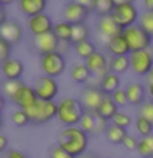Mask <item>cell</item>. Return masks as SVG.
<instances>
[{"label":"cell","mask_w":153,"mask_h":158,"mask_svg":"<svg viewBox=\"0 0 153 158\" xmlns=\"http://www.w3.org/2000/svg\"><path fill=\"white\" fill-rule=\"evenodd\" d=\"M30 117V122L35 125H41V123H48L49 120L56 118L58 115V104L54 101H38L33 104L31 107H28L27 110Z\"/></svg>","instance_id":"3957f363"},{"label":"cell","mask_w":153,"mask_h":158,"mask_svg":"<svg viewBox=\"0 0 153 158\" xmlns=\"http://www.w3.org/2000/svg\"><path fill=\"white\" fill-rule=\"evenodd\" d=\"M18 8L27 18L35 17L38 13H44V8L48 5V0H17Z\"/></svg>","instance_id":"d6986e66"},{"label":"cell","mask_w":153,"mask_h":158,"mask_svg":"<svg viewBox=\"0 0 153 158\" xmlns=\"http://www.w3.org/2000/svg\"><path fill=\"white\" fill-rule=\"evenodd\" d=\"M89 35H91V30H89V27L86 23L72 25V38H71V41H72V44H76L79 41L89 40Z\"/></svg>","instance_id":"f546056e"},{"label":"cell","mask_w":153,"mask_h":158,"mask_svg":"<svg viewBox=\"0 0 153 158\" xmlns=\"http://www.w3.org/2000/svg\"><path fill=\"white\" fill-rule=\"evenodd\" d=\"M66 66H68L66 58H64V54H61L59 51L39 56V69L43 71L44 76H49V77L61 76V74L66 71Z\"/></svg>","instance_id":"5b68a950"},{"label":"cell","mask_w":153,"mask_h":158,"mask_svg":"<svg viewBox=\"0 0 153 158\" xmlns=\"http://www.w3.org/2000/svg\"><path fill=\"white\" fill-rule=\"evenodd\" d=\"M87 142L89 135L79 125H74V127H64L61 130L58 145H61L69 155L77 158L87 152Z\"/></svg>","instance_id":"6da1fadb"},{"label":"cell","mask_w":153,"mask_h":158,"mask_svg":"<svg viewBox=\"0 0 153 158\" xmlns=\"http://www.w3.org/2000/svg\"><path fill=\"white\" fill-rule=\"evenodd\" d=\"M96 114L94 112H84V115L79 122V127L82 128L87 135H92L94 133V127H96Z\"/></svg>","instance_id":"4dcf8cb0"},{"label":"cell","mask_w":153,"mask_h":158,"mask_svg":"<svg viewBox=\"0 0 153 158\" xmlns=\"http://www.w3.org/2000/svg\"><path fill=\"white\" fill-rule=\"evenodd\" d=\"M105 49L110 56H128L130 54V48H128L123 35H117V36L105 41Z\"/></svg>","instance_id":"ac0fdd59"},{"label":"cell","mask_w":153,"mask_h":158,"mask_svg":"<svg viewBox=\"0 0 153 158\" xmlns=\"http://www.w3.org/2000/svg\"><path fill=\"white\" fill-rule=\"evenodd\" d=\"M84 64L87 66V69L91 71V74L97 79H102L105 74L110 73V66H109V58L105 56V53L102 51H96L94 54H91Z\"/></svg>","instance_id":"8fae6325"},{"label":"cell","mask_w":153,"mask_h":158,"mask_svg":"<svg viewBox=\"0 0 153 158\" xmlns=\"http://www.w3.org/2000/svg\"><path fill=\"white\" fill-rule=\"evenodd\" d=\"M138 23H140V27L153 38V12L145 10V12L140 15V18H138Z\"/></svg>","instance_id":"836d02e7"},{"label":"cell","mask_w":153,"mask_h":158,"mask_svg":"<svg viewBox=\"0 0 153 158\" xmlns=\"http://www.w3.org/2000/svg\"><path fill=\"white\" fill-rule=\"evenodd\" d=\"M69 76H71L72 82H76V84H89L92 74L84 63H77V64H74V66H71Z\"/></svg>","instance_id":"7402d4cb"},{"label":"cell","mask_w":153,"mask_h":158,"mask_svg":"<svg viewBox=\"0 0 153 158\" xmlns=\"http://www.w3.org/2000/svg\"><path fill=\"white\" fill-rule=\"evenodd\" d=\"M0 158H28L27 155H25L23 152L17 150V148H8L5 153H2V156Z\"/></svg>","instance_id":"7bdbcfd3"},{"label":"cell","mask_w":153,"mask_h":158,"mask_svg":"<svg viewBox=\"0 0 153 158\" xmlns=\"http://www.w3.org/2000/svg\"><path fill=\"white\" fill-rule=\"evenodd\" d=\"M133 125H135V130L138 132V135H140L142 138L153 135V123L150 120H147L145 117L138 115L135 120H133Z\"/></svg>","instance_id":"f1b7e54d"},{"label":"cell","mask_w":153,"mask_h":158,"mask_svg":"<svg viewBox=\"0 0 153 158\" xmlns=\"http://www.w3.org/2000/svg\"><path fill=\"white\" fill-rule=\"evenodd\" d=\"M13 2H17V0H0V5H2V7H7V5H12Z\"/></svg>","instance_id":"11a10c76"},{"label":"cell","mask_w":153,"mask_h":158,"mask_svg":"<svg viewBox=\"0 0 153 158\" xmlns=\"http://www.w3.org/2000/svg\"><path fill=\"white\" fill-rule=\"evenodd\" d=\"M104 135H105V138L110 143H114V145H122L123 138H125V135H127V130H125V128H120V127L114 125V123H110L109 128H107V132L104 133Z\"/></svg>","instance_id":"4316f807"},{"label":"cell","mask_w":153,"mask_h":158,"mask_svg":"<svg viewBox=\"0 0 153 158\" xmlns=\"http://www.w3.org/2000/svg\"><path fill=\"white\" fill-rule=\"evenodd\" d=\"M112 158H114V156H112Z\"/></svg>","instance_id":"6f0895ef"},{"label":"cell","mask_w":153,"mask_h":158,"mask_svg":"<svg viewBox=\"0 0 153 158\" xmlns=\"http://www.w3.org/2000/svg\"><path fill=\"white\" fill-rule=\"evenodd\" d=\"M122 145L127 148V150H130L133 152L135 150L137 152V147H138V138L135 135H132V133H127L125 138H123V142H122Z\"/></svg>","instance_id":"b9f144b4"},{"label":"cell","mask_w":153,"mask_h":158,"mask_svg":"<svg viewBox=\"0 0 153 158\" xmlns=\"http://www.w3.org/2000/svg\"><path fill=\"white\" fill-rule=\"evenodd\" d=\"M48 158H74L72 155H69V153L64 150V148L61 145H53L51 148H49L48 152Z\"/></svg>","instance_id":"74e56055"},{"label":"cell","mask_w":153,"mask_h":158,"mask_svg":"<svg viewBox=\"0 0 153 158\" xmlns=\"http://www.w3.org/2000/svg\"><path fill=\"white\" fill-rule=\"evenodd\" d=\"M58 44H59V40L54 36L53 31L39 35V36H33V48L39 56L58 51Z\"/></svg>","instance_id":"2e32d148"},{"label":"cell","mask_w":153,"mask_h":158,"mask_svg":"<svg viewBox=\"0 0 153 158\" xmlns=\"http://www.w3.org/2000/svg\"><path fill=\"white\" fill-rule=\"evenodd\" d=\"M135 0H114L115 5H125V3H133Z\"/></svg>","instance_id":"f5cc1de1"},{"label":"cell","mask_w":153,"mask_h":158,"mask_svg":"<svg viewBox=\"0 0 153 158\" xmlns=\"http://www.w3.org/2000/svg\"><path fill=\"white\" fill-rule=\"evenodd\" d=\"M114 7H115L114 0H97L94 13H97L99 17H107L114 12Z\"/></svg>","instance_id":"d6a6232c"},{"label":"cell","mask_w":153,"mask_h":158,"mask_svg":"<svg viewBox=\"0 0 153 158\" xmlns=\"http://www.w3.org/2000/svg\"><path fill=\"white\" fill-rule=\"evenodd\" d=\"M15 106H17V109H23V110H27L28 107H31L35 102L38 101V96L36 92H35L33 86H28V84H22V86L18 87V91L12 96V99H10Z\"/></svg>","instance_id":"4fadbf2b"},{"label":"cell","mask_w":153,"mask_h":158,"mask_svg":"<svg viewBox=\"0 0 153 158\" xmlns=\"http://www.w3.org/2000/svg\"><path fill=\"white\" fill-rule=\"evenodd\" d=\"M109 125H110V120H105L102 117H96V127H94V133L92 135H99V133H105Z\"/></svg>","instance_id":"60d3db41"},{"label":"cell","mask_w":153,"mask_h":158,"mask_svg":"<svg viewBox=\"0 0 153 158\" xmlns=\"http://www.w3.org/2000/svg\"><path fill=\"white\" fill-rule=\"evenodd\" d=\"M109 66H110V73H115L120 76L130 69V61H128V56H110Z\"/></svg>","instance_id":"d4e9b609"},{"label":"cell","mask_w":153,"mask_h":158,"mask_svg":"<svg viewBox=\"0 0 153 158\" xmlns=\"http://www.w3.org/2000/svg\"><path fill=\"white\" fill-rule=\"evenodd\" d=\"M0 38H3L7 43L13 44L20 43V40L23 38V27L20 25V22L17 20L8 18L2 27H0Z\"/></svg>","instance_id":"9a60e30c"},{"label":"cell","mask_w":153,"mask_h":158,"mask_svg":"<svg viewBox=\"0 0 153 158\" xmlns=\"http://www.w3.org/2000/svg\"><path fill=\"white\" fill-rule=\"evenodd\" d=\"M53 20L48 13H38L35 17H30L27 20V28L33 36H39L44 33H51L53 31Z\"/></svg>","instance_id":"7c38bea8"},{"label":"cell","mask_w":153,"mask_h":158,"mask_svg":"<svg viewBox=\"0 0 153 158\" xmlns=\"http://www.w3.org/2000/svg\"><path fill=\"white\" fill-rule=\"evenodd\" d=\"M84 107L79 102V99L74 97H64L58 102V115L56 118L64 127H74L79 125L81 118L84 115Z\"/></svg>","instance_id":"7a4b0ae2"},{"label":"cell","mask_w":153,"mask_h":158,"mask_svg":"<svg viewBox=\"0 0 153 158\" xmlns=\"http://www.w3.org/2000/svg\"><path fill=\"white\" fill-rule=\"evenodd\" d=\"M53 33H54V36H56L59 41H69V43H72L71 41V38H72V25L71 23L64 22V20L54 23Z\"/></svg>","instance_id":"cb8c5ba5"},{"label":"cell","mask_w":153,"mask_h":158,"mask_svg":"<svg viewBox=\"0 0 153 158\" xmlns=\"http://www.w3.org/2000/svg\"><path fill=\"white\" fill-rule=\"evenodd\" d=\"M10 118H12V123L17 127H27L30 122V117L28 114L23 110V109H15V110L12 112V115H10Z\"/></svg>","instance_id":"1f68e13d"},{"label":"cell","mask_w":153,"mask_h":158,"mask_svg":"<svg viewBox=\"0 0 153 158\" xmlns=\"http://www.w3.org/2000/svg\"><path fill=\"white\" fill-rule=\"evenodd\" d=\"M72 49H74V53H76L79 58L84 59V61H86L91 54H94V53L97 51L96 44H94L91 40H84V41H79L76 44H72Z\"/></svg>","instance_id":"484cf974"},{"label":"cell","mask_w":153,"mask_h":158,"mask_svg":"<svg viewBox=\"0 0 153 158\" xmlns=\"http://www.w3.org/2000/svg\"><path fill=\"white\" fill-rule=\"evenodd\" d=\"M99 87L105 96H112L117 89H120V76L115 73H109L102 79H99Z\"/></svg>","instance_id":"44dd1931"},{"label":"cell","mask_w":153,"mask_h":158,"mask_svg":"<svg viewBox=\"0 0 153 158\" xmlns=\"http://www.w3.org/2000/svg\"><path fill=\"white\" fill-rule=\"evenodd\" d=\"M110 17L117 22V25L123 28H128L132 25L138 23V18H140V13H138L137 7L133 3H125V5H115L114 7V12L110 13Z\"/></svg>","instance_id":"52a82bcc"},{"label":"cell","mask_w":153,"mask_h":158,"mask_svg":"<svg viewBox=\"0 0 153 158\" xmlns=\"http://www.w3.org/2000/svg\"><path fill=\"white\" fill-rule=\"evenodd\" d=\"M110 97H112V101L115 102L118 107L127 106V104H128V99H127V92H125V89H117V91L114 92Z\"/></svg>","instance_id":"f35d334b"},{"label":"cell","mask_w":153,"mask_h":158,"mask_svg":"<svg viewBox=\"0 0 153 158\" xmlns=\"http://www.w3.org/2000/svg\"><path fill=\"white\" fill-rule=\"evenodd\" d=\"M77 158H101V156L96 155V153H92V152H86V153H82L81 156H77Z\"/></svg>","instance_id":"681fc988"},{"label":"cell","mask_w":153,"mask_h":158,"mask_svg":"<svg viewBox=\"0 0 153 158\" xmlns=\"http://www.w3.org/2000/svg\"><path fill=\"white\" fill-rule=\"evenodd\" d=\"M123 38L127 40V44L130 51H142V49H150L153 38L148 35L145 30L140 27V23H135L128 28H123Z\"/></svg>","instance_id":"277c9868"},{"label":"cell","mask_w":153,"mask_h":158,"mask_svg":"<svg viewBox=\"0 0 153 158\" xmlns=\"http://www.w3.org/2000/svg\"><path fill=\"white\" fill-rule=\"evenodd\" d=\"M72 2H76V3H79V5H82V7H86L87 10H91V12L94 13L97 0H72Z\"/></svg>","instance_id":"ee69618b"},{"label":"cell","mask_w":153,"mask_h":158,"mask_svg":"<svg viewBox=\"0 0 153 158\" xmlns=\"http://www.w3.org/2000/svg\"><path fill=\"white\" fill-rule=\"evenodd\" d=\"M25 73L23 63L17 58H8L0 64V74L5 81H20Z\"/></svg>","instance_id":"5bb4252c"},{"label":"cell","mask_w":153,"mask_h":158,"mask_svg":"<svg viewBox=\"0 0 153 158\" xmlns=\"http://www.w3.org/2000/svg\"><path fill=\"white\" fill-rule=\"evenodd\" d=\"M33 89L39 101H54L59 92V84L56 82L54 77H49L43 74V76L35 79Z\"/></svg>","instance_id":"ba28073f"},{"label":"cell","mask_w":153,"mask_h":158,"mask_svg":"<svg viewBox=\"0 0 153 158\" xmlns=\"http://www.w3.org/2000/svg\"><path fill=\"white\" fill-rule=\"evenodd\" d=\"M137 153L142 158H153V135L143 137V138L138 140Z\"/></svg>","instance_id":"83f0119b"},{"label":"cell","mask_w":153,"mask_h":158,"mask_svg":"<svg viewBox=\"0 0 153 158\" xmlns=\"http://www.w3.org/2000/svg\"><path fill=\"white\" fill-rule=\"evenodd\" d=\"M10 53H12V44L7 43L3 38H0V64L3 61H7L8 58H12Z\"/></svg>","instance_id":"ab89813d"},{"label":"cell","mask_w":153,"mask_h":158,"mask_svg":"<svg viewBox=\"0 0 153 158\" xmlns=\"http://www.w3.org/2000/svg\"><path fill=\"white\" fill-rule=\"evenodd\" d=\"M147 94L150 96V101H153V84H147Z\"/></svg>","instance_id":"816d5d0a"},{"label":"cell","mask_w":153,"mask_h":158,"mask_svg":"<svg viewBox=\"0 0 153 158\" xmlns=\"http://www.w3.org/2000/svg\"><path fill=\"white\" fill-rule=\"evenodd\" d=\"M7 150H8V138L7 135L0 133V153H5Z\"/></svg>","instance_id":"bcb514c9"},{"label":"cell","mask_w":153,"mask_h":158,"mask_svg":"<svg viewBox=\"0 0 153 158\" xmlns=\"http://www.w3.org/2000/svg\"><path fill=\"white\" fill-rule=\"evenodd\" d=\"M71 48H72V43H69V41H59V44H58V51L61 54L68 53Z\"/></svg>","instance_id":"f6af8a7d"},{"label":"cell","mask_w":153,"mask_h":158,"mask_svg":"<svg viewBox=\"0 0 153 158\" xmlns=\"http://www.w3.org/2000/svg\"><path fill=\"white\" fill-rule=\"evenodd\" d=\"M8 20V17H7V12H5V7H2V5H0V27H2V25L5 23Z\"/></svg>","instance_id":"7dc6e473"},{"label":"cell","mask_w":153,"mask_h":158,"mask_svg":"<svg viewBox=\"0 0 153 158\" xmlns=\"http://www.w3.org/2000/svg\"><path fill=\"white\" fill-rule=\"evenodd\" d=\"M147 81H148V84H153V68L150 69V73L147 74Z\"/></svg>","instance_id":"db71d44e"},{"label":"cell","mask_w":153,"mask_h":158,"mask_svg":"<svg viewBox=\"0 0 153 158\" xmlns=\"http://www.w3.org/2000/svg\"><path fill=\"white\" fill-rule=\"evenodd\" d=\"M104 97H105V94L101 91L99 82L97 84H87V87L81 92L79 102L82 104V107H84L86 112H94L96 114L99 106H101V102L104 101Z\"/></svg>","instance_id":"9c48e42d"},{"label":"cell","mask_w":153,"mask_h":158,"mask_svg":"<svg viewBox=\"0 0 153 158\" xmlns=\"http://www.w3.org/2000/svg\"><path fill=\"white\" fill-rule=\"evenodd\" d=\"M130 71L137 76H147L153 68V51L142 49V51H130L128 54Z\"/></svg>","instance_id":"8992f818"},{"label":"cell","mask_w":153,"mask_h":158,"mask_svg":"<svg viewBox=\"0 0 153 158\" xmlns=\"http://www.w3.org/2000/svg\"><path fill=\"white\" fill-rule=\"evenodd\" d=\"M125 92L130 106H142L147 97V86H143L142 82H130L125 87Z\"/></svg>","instance_id":"ffe728a7"},{"label":"cell","mask_w":153,"mask_h":158,"mask_svg":"<svg viewBox=\"0 0 153 158\" xmlns=\"http://www.w3.org/2000/svg\"><path fill=\"white\" fill-rule=\"evenodd\" d=\"M22 84H23L22 81H5L3 79V82L0 84V91H2V94L5 97L12 99V96L18 91V87L22 86Z\"/></svg>","instance_id":"e575fe53"},{"label":"cell","mask_w":153,"mask_h":158,"mask_svg":"<svg viewBox=\"0 0 153 158\" xmlns=\"http://www.w3.org/2000/svg\"><path fill=\"white\" fill-rule=\"evenodd\" d=\"M2 125H3V117H2V112H0V128H2Z\"/></svg>","instance_id":"9f6ffc18"},{"label":"cell","mask_w":153,"mask_h":158,"mask_svg":"<svg viewBox=\"0 0 153 158\" xmlns=\"http://www.w3.org/2000/svg\"><path fill=\"white\" fill-rule=\"evenodd\" d=\"M5 106H7V97H5L3 94L0 92V112H2L3 109H5Z\"/></svg>","instance_id":"f907efd6"},{"label":"cell","mask_w":153,"mask_h":158,"mask_svg":"<svg viewBox=\"0 0 153 158\" xmlns=\"http://www.w3.org/2000/svg\"><path fill=\"white\" fill-rule=\"evenodd\" d=\"M96 27H97L99 35H101L105 41H109V40L114 38V36H117V35H122V31H123L110 15H107V17H99Z\"/></svg>","instance_id":"e0dca14e"},{"label":"cell","mask_w":153,"mask_h":158,"mask_svg":"<svg viewBox=\"0 0 153 158\" xmlns=\"http://www.w3.org/2000/svg\"><path fill=\"white\" fill-rule=\"evenodd\" d=\"M91 10H87L86 7H82V5H79L76 2H72V0H69V2L63 7V20L71 25H77V23H86V20L91 17Z\"/></svg>","instance_id":"30bf717a"},{"label":"cell","mask_w":153,"mask_h":158,"mask_svg":"<svg viewBox=\"0 0 153 158\" xmlns=\"http://www.w3.org/2000/svg\"><path fill=\"white\" fill-rule=\"evenodd\" d=\"M117 112H118V106L112 101L110 96H105V97H104V101L101 102V106H99L96 115L105 118V120H112V117L115 115Z\"/></svg>","instance_id":"603a6c76"},{"label":"cell","mask_w":153,"mask_h":158,"mask_svg":"<svg viewBox=\"0 0 153 158\" xmlns=\"http://www.w3.org/2000/svg\"><path fill=\"white\" fill-rule=\"evenodd\" d=\"M143 7L148 12H153V0H143Z\"/></svg>","instance_id":"c3c4849f"},{"label":"cell","mask_w":153,"mask_h":158,"mask_svg":"<svg viewBox=\"0 0 153 158\" xmlns=\"http://www.w3.org/2000/svg\"><path fill=\"white\" fill-rule=\"evenodd\" d=\"M138 115L145 117L147 120H150L153 123V101H145L138 107Z\"/></svg>","instance_id":"8d00e7d4"},{"label":"cell","mask_w":153,"mask_h":158,"mask_svg":"<svg viewBox=\"0 0 153 158\" xmlns=\"http://www.w3.org/2000/svg\"><path fill=\"white\" fill-rule=\"evenodd\" d=\"M110 123H114V125H117V127H120V128H125V130H127V128L133 123V120H132V117L128 115V114L118 110V112L115 114V115L112 117Z\"/></svg>","instance_id":"d590c367"}]
</instances>
